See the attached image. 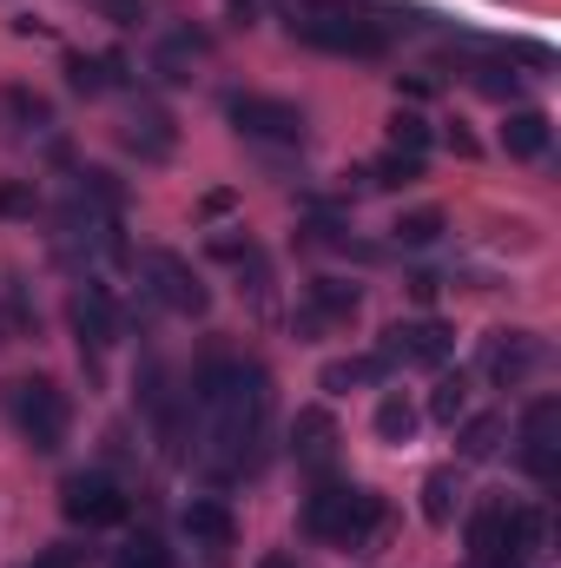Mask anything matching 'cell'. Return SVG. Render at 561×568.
I'll return each instance as SVG.
<instances>
[{"instance_id":"3","label":"cell","mask_w":561,"mask_h":568,"mask_svg":"<svg viewBox=\"0 0 561 568\" xmlns=\"http://www.w3.org/2000/svg\"><path fill=\"white\" fill-rule=\"evenodd\" d=\"M290 40L317 47V53H337V60H377L390 47V33L370 20V13H350V7H290Z\"/></svg>"},{"instance_id":"21","label":"cell","mask_w":561,"mask_h":568,"mask_svg":"<svg viewBox=\"0 0 561 568\" xmlns=\"http://www.w3.org/2000/svg\"><path fill=\"white\" fill-rule=\"evenodd\" d=\"M384 377H390V364H384L377 351H364V357H337V364H324V371H317V384H324L330 397L370 390V384H384Z\"/></svg>"},{"instance_id":"13","label":"cell","mask_w":561,"mask_h":568,"mask_svg":"<svg viewBox=\"0 0 561 568\" xmlns=\"http://www.w3.org/2000/svg\"><path fill=\"white\" fill-rule=\"evenodd\" d=\"M542 357H549V344H542L536 331H489V337H482V371H489L502 390L529 384Z\"/></svg>"},{"instance_id":"18","label":"cell","mask_w":561,"mask_h":568,"mask_svg":"<svg viewBox=\"0 0 561 568\" xmlns=\"http://www.w3.org/2000/svg\"><path fill=\"white\" fill-rule=\"evenodd\" d=\"M212 53V33L205 27H178L159 53H152V73H159V87H185L192 80V67Z\"/></svg>"},{"instance_id":"5","label":"cell","mask_w":561,"mask_h":568,"mask_svg":"<svg viewBox=\"0 0 561 568\" xmlns=\"http://www.w3.org/2000/svg\"><path fill=\"white\" fill-rule=\"evenodd\" d=\"M67 324H73V337H80V364L86 371H100V357L120 344V331H126V317H120V304H113V291L106 284H73V297H67Z\"/></svg>"},{"instance_id":"9","label":"cell","mask_w":561,"mask_h":568,"mask_svg":"<svg viewBox=\"0 0 561 568\" xmlns=\"http://www.w3.org/2000/svg\"><path fill=\"white\" fill-rule=\"evenodd\" d=\"M516 463L542 483V489H555L561 483V397H536L529 410H522V429H516Z\"/></svg>"},{"instance_id":"26","label":"cell","mask_w":561,"mask_h":568,"mask_svg":"<svg viewBox=\"0 0 561 568\" xmlns=\"http://www.w3.org/2000/svg\"><path fill=\"white\" fill-rule=\"evenodd\" d=\"M456 503H462V476H456V469H429V476H422V516H429V523H449Z\"/></svg>"},{"instance_id":"39","label":"cell","mask_w":561,"mask_h":568,"mask_svg":"<svg viewBox=\"0 0 561 568\" xmlns=\"http://www.w3.org/2000/svg\"><path fill=\"white\" fill-rule=\"evenodd\" d=\"M252 13H258V0H232V20H245V27H252Z\"/></svg>"},{"instance_id":"15","label":"cell","mask_w":561,"mask_h":568,"mask_svg":"<svg viewBox=\"0 0 561 568\" xmlns=\"http://www.w3.org/2000/svg\"><path fill=\"white\" fill-rule=\"evenodd\" d=\"M178 529H185L192 549H212V556L238 542V516H232V503H218V496H192V503L178 509Z\"/></svg>"},{"instance_id":"38","label":"cell","mask_w":561,"mask_h":568,"mask_svg":"<svg viewBox=\"0 0 561 568\" xmlns=\"http://www.w3.org/2000/svg\"><path fill=\"white\" fill-rule=\"evenodd\" d=\"M482 568H529V556H516V549H502V556H489Z\"/></svg>"},{"instance_id":"12","label":"cell","mask_w":561,"mask_h":568,"mask_svg":"<svg viewBox=\"0 0 561 568\" xmlns=\"http://www.w3.org/2000/svg\"><path fill=\"white\" fill-rule=\"evenodd\" d=\"M364 311V291L350 278H310L304 284V304H297V337H324V331H337V324H350Z\"/></svg>"},{"instance_id":"31","label":"cell","mask_w":561,"mask_h":568,"mask_svg":"<svg viewBox=\"0 0 561 568\" xmlns=\"http://www.w3.org/2000/svg\"><path fill=\"white\" fill-rule=\"evenodd\" d=\"M0 324H7V331H20V337L33 331V297H27V278L0 284Z\"/></svg>"},{"instance_id":"36","label":"cell","mask_w":561,"mask_h":568,"mask_svg":"<svg viewBox=\"0 0 561 568\" xmlns=\"http://www.w3.org/2000/svg\"><path fill=\"white\" fill-rule=\"evenodd\" d=\"M252 252H258V245H252V239H238V232H218V239H212V258H225V265H245Z\"/></svg>"},{"instance_id":"25","label":"cell","mask_w":561,"mask_h":568,"mask_svg":"<svg viewBox=\"0 0 561 568\" xmlns=\"http://www.w3.org/2000/svg\"><path fill=\"white\" fill-rule=\"evenodd\" d=\"M417 424H422L417 404H410L404 390H384V404H377V436H384V443H410Z\"/></svg>"},{"instance_id":"19","label":"cell","mask_w":561,"mask_h":568,"mask_svg":"<svg viewBox=\"0 0 561 568\" xmlns=\"http://www.w3.org/2000/svg\"><path fill=\"white\" fill-rule=\"evenodd\" d=\"M0 120H7V133H47L53 126V100L47 93H33V87H20V80H7L0 87Z\"/></svg>"},{"instance_id":"6","label":"cell","mask_w":561,"mask_h":568,"mask_svg":"<svg viewBox=\"0 0 561 568\" xmlns=\"http://www.w3.org/2000/svg\"><path fill=\"white\" fill-rule=\"evenodd\" d=\"M377 357H384L390 371H442V364L456 357V331H449L442 317H404V324L384 331Z\"/></svg>"},{"instance_id":"1","label":"cell","mask_w":561,"mask_h":568,"mask_svg":"<svg viewBox=\"0 0 561 568\" xmlns=\"http://www.w3.org/2000/svg\"><path fill=\"white\" fill-rule=\"evenodd\" d=\"M265 436H272V377H265V364H245L238 357V371L218 390V404H205V449H198L205 476L212 483L258 476Z\"/></svg>"},{"instance_id":"17","label":"cell","mask_w":561,"mask_h":568,"mask_svg":"<svg viewBox=\"0 0 561 568\" xmlns=\"http://www.w3.org/2000/svg\"><path fill=\"white\" fill-rule=\"evenodd\" d=\"M126 80H133L126 53H67V87H73L80 100H100V93H113V87H126Z\"/></svg>"},{"instance_id":"14","label":"cell","mask_w":561,"mask_h":568,"mask_svg":"<svg viewBox=\"0 0 561 568\" xmlns=\"http://www.w3.org/2000/svg\"><path fill=\"white\" fill-rule=\"evenodd\" d=\"M290 463L297 469H310V476H330V463H337V424H330V410H297L290 417Z\"/></svg>"},{"instance_id":"10","label":"cell","mask_w":561,"mask_h":568,"mask_svg":"<svg viewBox=\"0 0 561 568\" xmlns=\"http://www.w3.org/2000/svg\"><path fill=\"white\" fill-rule=\"evenodd\" d=\"M133 390H140V410L152 417L159 443H165V456H178V449H185V390L172 384V371H165L159 357H145L140 377H133Z\"/></svg>"},{"instance_id":"2","label":"cell","mask_w":561,"mask_h":568,"mask_svg":"<svg viewBox=\"0 0 561 568\" xmlns=\"http://www.w3.org/2000/svg\"><path fill=\"white\" fill-rule=\"evenodd\" d=\"M377 529H384V496H377V489H364V483L317 476V489L304 496V536H310V542L364 549Z\"/></svg>"},{"instance_id":"34","label":"cell","mask_w":561,"mask_h":568,"mask_svg":"<svg viewBox=\"0 0 561 568\" xmlns=\"http://www.w3.org/2000/svg\"><path fill=\"white\" fill-rule=\"evenodd\" d=\"M33 212H40L33 179H7V185H0V219H33Z\"/></svg>"},{"instance_id":"32","label":"cell","mask_w":561,"mask_h":568,"mask_svg":"<svg viewBox=\"0 0 561 568\" xmlns=\"http://www.w3.org/2000/svg\"><path fill=\"white\" fill-rule=\"evenodd\" d=\"M113 568H178V562H172V549H165L159 536H133V542L113 556Z\"/></svg>"},{"instance_id":"41","label":"cell","mask_w":561,"mask_h":568,"mask_svg":"<svg viewBox=\"0 0 561 568\" xmlns=\"http://www.w3.org/2000/svg\"><path fill=\"white\" fill-rule=\"evenodd\" d=\"M0 331H7V324H0Z\"/></svg>"},{"instance_id":"33","label":"cell","mask_w":561,"mask_h":568,"mask_svg":"<svg viewBox=\"0 0 561 568\" xmlns=\"http://www.w3.org/2000/svg\"><path fill=\"white\" fill-rule=\"evenodd\" d=\"M390 145L429 159V120H422V113H390Z\"/></svg>"},{"instance_id":"35","label":"cell","mask_w":561,"mask_h":568,"mask_svg":"<svg viewBox=\"0 0 561 568\" xmlns=\"http://www.w3.org/2000/svg\"><path fill=\"white\" fill-rule=\"evenodd\" d=\"M86 7H93V13H106L113 27H140V20H145V0H86Z\"/></svg>"},{"instance_id":"8","label":"cell","mask_w":561,"mask_h":568,"mask_svg":"<svg viewBox=\"0 0 561 568\" xmlns=\"http://www.w3.org/2000/svg\"><path fill=\"white\" fill-rule=\"evenodd\" d=\"M225 120H232L238 140H258V145H297L304 140V106L265 100V93H232V100H225Z\"/></svg>"},{"instance_id":"11","label":"cell","mask_w":561,"mask_h":568,"mask_svg":"<svg viewBox=\"0 0 561 568\" xmlns=\"http://www.w3.org/2000/svg\"><path fill=\"white\" fill-rule=\"evenodd\" d=\"M145 291L165 311H178V317H205L212 311V284L198 278L178 252H145Z\"/></svg>"},{"instance_id":"7","label":"cell","mask_w":561,"mask_h":568,"mask_svg":"<svg viewBox=\"0 0 561 568\" xmlns=\"http://www.w3.org/2000/svg\"><path fill=\"white\" fill-rule=\"evenodd\" d=\"M126 489L106 476V469H73L67 483H60V516L73 523V529H113V523H126Z\"/></svg>"},{"instance_id":"22","label":"cell","mask_w":561,"mask_h":568,"mask_svg":"<svg viewBox=\"0 0 561 568\" xmlns=\"http://www.w3.org/2000/svg\"><path fill=\"white\" fill-rule=\"evenodd\" d=\"M502 549H509V503H482L469 516V562L482 568L489 556H502Z\"/></svg>"},{"instance_id":"28","label":"cell","mask_w":561,"mask_h":568,"mask_svg":"<svg viewBox=\"0 0 561 568\" xmlns=\"http://www.w3.org/2000/svg\"><path fill=\"white\" fill-rule=\"evenodd\" d=\"M442 232H449V219H442L436 205H417V212H404V219L390 225V239H397V245H410V252H422V245H436Z\"/></svg>"},{"instance_id":"37","label":"cell","mask_w":561,"mask_h":568,"mask_svg":"<svg viewBox=\"0 0 561 568\" xmlns=\"http://www.w3.org/2000/svg\"><path fill=\"white\" fill-rule=\"evenodd\" d=\"M436 291H442V278H436V272H417V278H410V297H417V304H429Z\"/></svg>"},{"instance_id":"4","label":"cell","mask_w":561,"mask_h":568,"mask_svg":"<svg viewBox=\"0 0 561 568\" xmlns=\"http://www.w3.org/2000/svg\"><path fill=\"white\" fill-rule=\"evenodd\" d=\"M7 417L27 436V449L53 456V449L67 443V429H73V397H67L53 377H20V384L7 390Z\"/></svg>"},{"instance_id":"24","label":"cell","mask_w":561,"mask_h":568,"mask_svg":"<svg viewBox=\"0 0 561 568\" xmlns=\"http://www.w3.org/2000/svg\"><path fill=\"white\" fill-rule=\"evenodd\" d=\"M357 179H364L370 192H397V185H417V179H422V152H397V145H390V152H384L377 165H364Z\"/></svg>"},{"instance_id":"23","label":"cell","mask_w":561,"mask_h":568,"mask_svg":"<svg viewBox=\"0 0 561 568\" xmlns=\"http://www.w3.org/2000/svg\"><path fill=\"white\" fill-rule=\"evenodd\" d=\"M502 436H509V417H502V410L469 417V424H462V436H456V456H462V463H489V456L502 449Z\"/></svg>"},{"instance_id":"29","label":"cell","mask_w":561,"mask_h":568,"mask_svg":"<svg viewBox=\"0 0 561 568\" xmlns=\"http://www.w3.org/2000/svg\"><path fill=\"white\" fill-rule=\"evenodd\" d=\"M469 87H476L482 100H516V87H522V80H516V73H509V60L496 53V60H476V67H469Z\"/></svg>"},{"instance_id":"16","label":"cell","mask_w":561,"mask_h":568,"mask_svg":"<svg viewBox=\"0 0 561 568\" xmlns=\"http://www.w3.org/2000/svg\"><path fill=\"white\" fill-rule=\"evenodd\" d=\"M126 152H140L145 165H159V159H172V145H178V126H172V113L159 106V100H140L133 113H126Z\"/></svg>"},{"instance_id":"30","label":"cell","mask_w":561,"mask_h":568,"mask_svg":"<svg viewBox=\"0 0 561 568\" xmlns=\"http://www.w3.org/2000/svg\"><path fill=\"white\" fill-rule=\"evenodd\" d=\"M469 410V377L456 371V377H436V390H429V417L436 424H456Z\"/></svg>"},{"instance_id":"20","label":"cell","mask_w":561,"mask_h":568,"mask_svg":"<svg viewBox=\"0 0 561 568\" xmlns=\"http://www.w3.org/2000/svg\"><path fill=\"white\" fill-rule=\"evenodd\" d=\"M549 140H555V126H549L542 106H516V113L502 120V152H509V159H542Z\"/></svg>"},{"instance_id":"27","label":"cell","mask_w":561,"mask_h":568,"mask_svg":"<svg viewBox=\"0 0 561 568\" xmlns=\"http://www.w3.org/2000/svg\"><path fill=\"white\" fill-rule=\"evenodd\" d=\"M542 542H549V516L536 509V503H522V509H509V549L516 556H542Z\"/></svg>"},{"instance_id":"40","label":"cell","mask_w":561,"mask_h":568,"mask_svg":"<svg viewBox=\"0 0 561 568\" xmlns=\"http://www.w3.org/2000/svg\"><path fill=\"white\" fill-rule=\"evenodd\" d=\"M258 568H297V556H290V549H278V556H265Z\"/></svg>"}]
</instances>
